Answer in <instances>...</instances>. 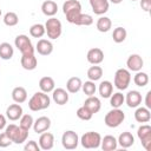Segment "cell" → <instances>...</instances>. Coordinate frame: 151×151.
<instances>
[{
	"mask_svg": "<svg viewBox=\"0 0 151 151\" xmlns=\"http://www.w3.org/2000/svg\"><path fill=\"white\" fill-rule=\"evenodd\" d=\"M63 12L66 17V20L74 25H78V21L83 14L81 5L78 0H66L63 5Z\"/></svg>",
	"mask_w": 151,
	"mask_h": 151,
	"instance_id": "6da1fadb",
	"label": "cell"
},
{
	"mask_svg": "<svg viewBox=\"0 0 151 151\" xmlns=\"http://www.w3.org/2000/svg\"><path fill=\"white\" fill-rule=\"evenodd\" d=\"M50 104H51L50 97L47 96V93H45L42 91L35 92L28 100V107L31 111H34V112L47 109L50 106Z\"/></svg>",
	"mask_w": 151,
	"mask_h": 151,
	"instance_id": "7a4b0ae2",
	"label": "cell"
},
{
	"mask_svg": "<svg viewBox=\"0 0 151 151\" xmlns=\"http://www.w3.org/2000/svg\"><path fill=\"white\" fill-rule=\"evenodd\" d=\"M5 132L14 144H22L24 142H26L28 137V130L21 127L20 125L18 126L15 124H9L8 126H6Z\"/></svg>",
	"mask_w": 151,
	"mask_h": 151,
	"instance_id": "3957f363",
	"label": "cell"
},
{
	"mask_svg": "<svg viewBox=\"0 0 151 151\" xmlns=\"http://www.w3.org/2000/svg\"><path fill=\"white\" fill-rule=\"evenodd\" d=\"M125 119V113L123 112V110H120L119 107L118 109H112L111 111H109L106 114H105V118H104V123L106 126L109 127H118Z\"/></svg>",
	"mask_w": 151,
	"mask_h": 151,
	"instance_id": "277c9868",
	"label": "cell"
},
{
	"mask_svg": "<svg viewBox=\"0 0 151 151\" xmlns=\"http://www.w3.org/2000/svg\"><path fill=\"white\" fill-rule=\"evenodd\" d=\"M44 26H45V32L47 33V37L50 39L54 40V39H58L61 35L63 26H61V22H60L59 19H57L54 17H51L50 19L46 20V24Z\"/></svg>",
	"mask_w": 151,
	"mask_h": 151,
	"instance_id": "5b68a950",
	"label": "cell"
},
{
	"mask_svg": "<svg viewBox=\"0 0 151 151\" xmlns=\"http://www.w3.org/2000/svg\"><path fill=\"white\" fill-rule=\"evenodd\" d=\"M79 142L83 145V147H85V149H98L100 146L101 136L98 132L88 131L81 136Z\"/></svg>",
	"mask_w": 151,
	"mask_h": 151,
	"instance_id": "8992f818",
	"label": "cell"
},
{
	"mask_svg": "<svg viewBox=\"0 0 151 151\" xmlns=\"http://www.w3.org/2000/svg\"><path fill=\"white\" fill-rule=\"evenodd\" d=\"M130 81H131V73L129 70L126 68H118L114 73V80H113V84L114 86L123 91V90H126L130 85Z\"/></svg>",
	"mask_w": 151,
	"mask_h": 151,
	"instance_id": "52a82bcc",
	"label": "cell"
},
{
	"mask_svg": "<svg viewBox=\"0 0 151 151\" xmlns=\"http://www.w3.org/2000/svg\"><path fill=\"white\" fill-rule=\"evenodd\" d=\"M14 45L21 52V54H33L34 50H35L33 47V45H32L31 39L25 34L18 35L15 38V40H14Z\"/></svg>",
	"mask_w": 151,
	"mask_h": 151,
	"instance_id": "ba28073f",
	"label": "cell"
},
{
	"mask_svg": "<svg viewBox=\"0 0 151 151\" xmlns=\"http://www.w3.org/2000/svg\"><path fill=\"white\" fill-rule=\"evenodd\" d=\"M61 144L66 150H73L79 144V137L77 132L72 130H67L61 136Z\"/></svg>",
	"mask_w": 151,
	"mask_h": 151,
	"instance_id": "9c48e42d",
	"label": "cell"
},
{
	"mask_svg": "<svg viewBox=\"0 0 151 151\" xmlns=\"http://www.w3.org/2000/svg\"><path fill=\"white\" fill-rule=\"evenodd\" d=\"M137 136L144 146L145 150H150L151 147V126L149 124H143L137 130Z\"/></svg>",
	"mask_w": 151,
	"mask_h": 151,
	"instance_id": "30bf717a",
	"label": "cell"
},
{
	"mask_svg": "<svg viewBox=\"0 0 151 151\" xmlns=\"http://www.w3.org/2000/svg\"><path fill=\"white\" fill-rule=\"evenodd\" d=\"M143 65H144V61L139 54H131L126 60V66H127L129 71L138 72L142 70Z\"/></svg>",
	"mask_w": 151,
	"mask_h": 151,
	"instance_id": "8fae6325",
	"label": "cell"
},
{
	"mask_svg": "<svg viewBox=\"0 0 151 151\" xmlns=\"http://www.w3.org/2000/svg\"><path fill=\"white\" fill-rule=\"evenodd\" d=\"M54 145V136L51 132H42L39 137V146L41 150H51Z\"/></svg>",
	"mask_w": 151,
	"mask_h": 151,
	"instance_id": "7c38bea8",
	"label": "cell"
},
{
	"mask_svg": "<svg viewBox=\"0 0 151 151\" xmlns=\"http://www.w3.org/2000/svg\"><path fill=\"white\" fill-rule=\"evenodd\" d=\"M92 11L97 15H103L109 11V0H88Z\"/></svg>",
	"mask_w": 151,
	"mask_h": 151,
	"instance_id": "4fadbf2b",
	"label": "cell"
},
{
	"mask_svg": "<svg viewBox=\"0 0 151 151\" xmlns=\"http://www.w3.org/2000/svg\"><path fill=\"white\" fill-rule=\"evenodd\" d=\"M125 101L129 107H138L142 104V94L139 91H129L125 96Z\"/></svg>",
	"mask_w": 151,
	"mask_h": 151,
	"instance_id": "5bb4252c",
	"label": "cell"
},
{
	"mask_svg": "<svg viewBox=\"0 0 151 151\" xmlns=\"http://www.w3.org/2000/svg\"><path fill=\"white\" fill-rule=\"evenodd\" d=\"M51 127V119L46 116L39 117L34 123H33V130L37 133H42L45 131H47Z\"/></svg>",
	"mask_w": 151,
	"mask_h": 151,
	"instance_id": "9a60e30c",
	"label": "cell"
},
{
	"mask_svg": "<svg viewBox=\"0 0 151 151\" xmlns=\"http://www.w3.org/2000/svg\"><path fill=\"white\" fill-rule=\"evenodd\" d=\"M35 50L40 55H50L53 52V45L47 39H39L37 42Z\"/></svg>",
	"mask_w": 151,
	"mask_h": 151,
	"instance_id": "2e32d148",
	"label": "cell"
},
{
	"mask_svg": "<svg viewBox=\"0 0 151 151\" xmlns=\"http://www.w3.org/2000/svg\"><path fill=\"white\" fill-rule=\"evenodd\" d=\"M87 61L92 65H98L100 64L103 60H104V52L98 48V47H94V48H91L88 52H87Z\"/></svg>",
	"mask_w": 151,
	"mask_h": 151,
	"instance_id": "e0dca14e",
	"label": "cell"
},
{
	"mask_svg": "<svg viewBox=\"0 0 151 151\" xmlns=\"http://www.w3.org/2000/svg\"><path fill=\"white\" fill-rule=\"evenodd\" d=\"M20 64H21L22 68H25L27 71H32L37 67L38 60H37V57L34 55V53L33 54H21Z\"/></svg>",
	"mask_w": 151,
	"mask_h": 151,
	"instance_id": "ac0fdd59",
	"label": "cell"
},
{
	"mask_svg": "<svg viewBox=\"0 0 151 151\" xmlns=\"http://www.w3.org/2000/svg\"><path fill=\"white\" fill-rule=\"evenodd\" d=\"M52 99L58 105H65L68 101V92L61 87L54 88L52 91Z\"/></svg>",
	"mask_w": 151,
	"mask_h": 151,
	"instance_id": "d6986e66",
	"label": "cell"
},
{
	"mask_svg": "<svg viewBox=\"0 0 151 151\" xmlns=\"http://www.w3.org/2000/svg\"><path fill=\"white\" fill-rule=\"evenodd\" d=\"M21 116H22V107L18 103L12 104L6 109V117L12 122H15V120L20 119Z\"/></svg>",
	"mask_w": 151,
	"mask_h": 151,
	"instance_id": "ffe728a7",
	"label": "cell"
},
{
	"mask_svg": "<svg viewBox=\"0 0 151 151\" xmlns=\"http://www.w3.org/2000/svg\"><path fill=\"white\" fill-rule=\"evenodd\" d=\"M84 106L87 107L93 114L99 112L100 107H101V103H100V99L97 98L96 96H88L86 98V100L84 101Z\"/></svg>",
	"mask_w": 151,
	"mask_h": 151,
	"instance_id": "44dd1931",
	"label": "cell"
},
{
	"mask_svg": "<svg viewBox=\"0 0 151 151\" xmlns=\"http://www.w3.org/2000/svg\"><path fill=\"white\" fill-rule=\"evenodd\" d=\"M100 146L104 151H113L117 149L118 146V143H117V139L111 136V134H107L105 136L104 138H101V142H100Z\"/></svg>",
	"mask_w": 151,
	"mask_h": 151,
	"instance_id": "7402d4cb",
	"label": "cell"
},
{
	"mask_svg": "<svg viewBox=\"0 0 151 151\" xmlns=\"http://www.w3.org/2000/svg\"><path fill=\"white\" fill-rule=\"evenodd\" d=\"M41 12L46 17H54L58 12V5L52 0H46L41 5Z\"/></svg>",
	"mask_w": 151,
	"mask_h": 151,
	"instance_id": "603a6c76",
	"label": "cell"
},
{
	"mask_svg": "<svg viewBox=\"0 0 151 151\" xmlns=\"http://www.w3.org/2000/svg\"><path fill=\"white\" fill-rule=\"evenodd\" d=\"M117 143H118L122 147L127 149V147H130V146L133 145V143H134V137L132 136L131 132L125 131V132H123V133L119 134V137H118V139H117Z\"/></svg>",
	"mask_w": 151,
	"mask_h": 151,
	"instance_id": "cb8c5ba5",
	"label": "cell"
},
{
	"mask_svg": "<svg viewBox=\"0 0 151 151\" xmlns=\"http://www.w3.org/2000/svg\"><path fill=\"white\" fill-rule=\"evenodd\" d=\"M12 99L15 103H18V104H21V103L26 101V99H27V91H26V88L22 87V86L14 87L13 91H12Z\"/></svg>",
	"mask_w": 151,
	"mask_h": 151,
	"instance_id": "d4e9b609",
	"label": "cell"
},
{
	"mask_svg": "<svg viewBox=\"0 0 151 151\" xmlns=\"http://www.w3.org/2000/svg\"><path fill=\"white\" fill-rule=\"evenodd\" d=\"M134 119L138 123H147L151 119V113L147 107H137L134 112Z\"/></svg>",
	"mask_w": 151,
	"mask_h": 151,
	"instance_id": "484cf974",
	"label": "cell"
},
{
	"mask_svg": "<svg viewBox=\"0 0 151 151\" xmlns=\"http://www.w3.org/2000/svg\"><path fill=\"white\" fill-rule=\"evenodd\" d=\"M54 86H55V84H54V80H53L52 77L46 76V77H42V78L39 80V87H40V90H41L42 92H45V93L52 92V91L54 90Z\"/></svg>",
	"mask_w": 151,
	"mask_h": 151,
	"instance_id": "4316f807",
	"label": "cell"
},
{
	"mask_svg": "<svg viewBox=\"0 0 151 151\" xmlns=\"http://www.w3.org/2000/svg\"><path fill=\"white\" fill-rule=\"evenodd\" d=\"M98 91H99V94L100 97L103 98H110L112 92H113V84L109 80H104L99 84V87H98Z\"/></svg>",
	"mask_w": 151,
	"mask_h": 151,
	"instance_id": "83f0119b",
	"label": "cell"
},
{
	"mask_svg": "<svg viewBox=\"0 0 151 151\" xmlns=\"http://www.w3.org/2000/svg\"><path fill=\"white\" fill-rule=\"evenodd\" d=\"M81 85H83V83H81V79H80V78H78V77H72V78H70V79L67 80V83H66V90H67V92H70V93H77V92L81 88Z\"/></svg>",
	"mask_w": 151,
	"mask_h": 151,
	"instance_id": "f1b7e54d",
	"label": "cell"
},
{
	"mask_svg": "<svg viewBox=\"0 0 151 151\" xmlns=\"http://www.w3.org/2000/svg\"><path fill=\"white\" fill-rule=\"evenodd\" d=\"M14 54V50L9 42L0 44V58L4 60H9Z\"/></svg>",
	"mask_w": 151,
	"mask_h": 151,
	"instance_id": "f546056e",
	"label": "cell"
},
{
	"mask_svg": "<svg viewBox=\"0 0 151 151\" xmlns=\"http://www.w3.org/2000/svg\"><path fill=\"white\" fill-rule=\"evenodd\" d=\"M111 26H112L111 19L107 18V17H100L98 19V21H97V29L99 32H103V33L109 32L110 28H111Z\"/></svg>",
	"mask_w": 151,
	"mask_h": 151,
	"instance_id": "4dcf8cb0",
	"label": "cell"
},
{
	"mask_svg": "<svg viewBox=\"0 0 151 151\" xmlns=\"http://www.w3.org/2000/svg\"><path fill=\"white\" fill-rule=\"evenodd\" d=\"M101 76H103V68H101L100 66L94 65V66H91V67L87 70V77H88V79L92 80V81L99 80V79L101 78Z\"/></svg>",
	"mask_w": 151,
	"mask_h": 151,
	"instance_id": "1f68e13d",
	"label": "cell"
},
{
	"mask_svg": "<svg viewBox=\"0 0 151 151\" xmlns=\"http://www.w3.org/2000/svg\"><path fill=\"white\" fill-rule=\"evenodd\" d=\"M124 101H125V96L120 92H116V93L111 94V97H110V104L114 109L120 107L124 104Z\"/></svg>",
	"mask_w": 151,
	"mask_h": 151,
	"instance_id": "d6a6232c",
	"label": "cell"
},
{
	"mask_svg": "<svg viewBox=\"0 0 151 151\" xmlns=\"http://www.w3.org/2000/svg\"><path fill=\"white\" fill-rule=\"evenodd\" d=\"M126 35H127V33H126V29L124 27H117L113 29V33H112L113 41L117 44L123 42L126 39Z\"/></svg>",
	"mask_w": 151,
	"mask_h": 151,
	"instance_id": "836d02e7",
	"label": "cell"
},
{
	"mask_svg": "<svg viewBox=\"0 0 151 151\" xmlns=\"http://www.w3.org/2000/svg\"><path fill=\"white\" fill-rule=\"evenodd\" d=\"M133 81H134V84H136L137 86L144 87V86L147 85V83H149V76H147V73H145V72L138 71V72L136 73V76L133 77Z\"/></svg>",
	"mask_w": 151,
	"mask_h": 151,
	"instance_id": "e575fe53",
	"label": "cell"
},
{
	"mask_svg": "<svg viewBox=\"0 0 151 151\" xmlns=\"http://www.w3.org/2000/svg\"><path fill=\"white\" fill-rule=\"evenodd\" d=\"M4 22H5L6 26L13 27V26L18 25V22H19V17H18L17 13H14V12H7V13L4 15Z\"/></svg>",
	"mask_w": 151,
	"mask_h": 151,
	"instance_id": "d590c367",
	"label": "cell"
},
{
	"mask_svg": "<svg viewBox=\"0 0 151 151\" xmlns=\"http://www.w3.org/2000/svg\"><path fill=\"white\" fill-rule=\"evenodd\" d=\"M45 33V26L41 24H34L29 27V34L33 38H41Z\"/></svg>",
	"mask_w": 151,
	"mask_h": 151,
	"instance_id": "8d00e7d4",
	"label": "cell"
},
{
	"mask_svg": "<svg viewBox=\"0 0 151 151\" xmlns=\"http://www.w3.org/2000/svg\"><path fill=\"white\" fill-rule=\"evenodd\" d=\"M81 88L84 91V93L88 97V96H94L96 91H97V87H96V84L94 81L92 80H88V81H85L83 85H81Z\"/></svg>",
	"mask_w": 151,
	"mask_h": 151,
	"instance_id": "74e56055",
	"label": "cell"
},
{
	"mask_svg": "<svg viewBox=\"0 0 151 151\" xmlns=\"http://www.w3.org/2000/svg\"><path fill=\"white\" fill-rule=\"evenodd\" d=\"M92 116H93V113L87 107H85L84 105L77 110V117L81 120H90L92 118Z\"/></svg>",
	"mask_w": 151,
	"mask_h": 151,
	"instance_id": "f35d334b",
	"label": "cell"
},
{
	"mask_svg": "<svg viewBox=\"0 0 151 151\" xmlns=\"http://www.w3.org/2000/svg\"><path fill=\"white\" fill-rule=\"evenodd\" d=\"M33 123H34V120L31 114H22L20 117V126L26 130H29L33 126Z\"/></svg>",
	"mask_w": 151,
	"mask_h": 151,
	"instance_id": "ab89813d",
	"label": "cell"
},
{
	"mask_svg": "<svg viewBox=\"0 0 151 151\" xmlns=\"http://www.w3.org/2000/svg\"><path fill=\"white\" fill-rule=\"evenodd\" d=\"M12 139L6 134V132L0 133V147H7L12 144Z\"/></svg>",
	"mask_w": 151,
	"mask_h": 151,
	"instance_id": "60d3db41",
	"label": "cell"
},
{
	"mask_svg": "<svg viewBox=\"0 0 151 151\" xmlns=\"http://www.w3.org/2000/svg\"><path fill=\"white\" fill-rule=\"evenodd\" d=\"M24 150L25 151H39L40 150V146H39V144L35 140H29V142H27L25 144Z\"/></svg>",
	"mask_w": 151,
	"mask_h": 151,
	"instance_id": "b9f144b4",
	"label": "cell"
},
{
	"mask_svg": "<svg viewBox=\"0 0 151 151\" xmlns=\"http://www.w3.org/2000/svg\"><path fill=\"white\" fill-rule=\"evenodd\" d=\"M140 7L143 11L149 12L151 8V0H140Z\"/></svg>",
	"mask_w": 151,
	"mask_h": 151,
	"instance_id": "7bdbcfd3",
	"label": "cell"
},
{
	"mask_svg": "<svg viewBox=\"0 0 151 151\" xmlns=\"http://www.w3.org/2000/svg\"><path fill=\"white\" fill-rule=\"evenodd\" d=\"M150 97H151V91H147L146 98H145V107H147L149 110L151 109V100H150Z\"/></svg>",
	"mask_w": 151,
	"mask_h": 151,
	"instance_id": "ee69618b",
	"label": "cell"
},
{
	"mask_svg": "<svg viewBox=\"0 0 151 151\" xmlns=\"http://www.w3.org/2000/svg\"><path fill=\"white\" fill-rule=\"evenodd\" d=\"M6 127V117L0 113V131Z\"/></svg>",
	"mask_w": 151,
	"mask_h": 151,
	"instance_id": "f6af8a7d",
	"label": "cell"
},
{
	"mask_svg": "<svg viewBox=\"0 0 151 151\" xmlns=\"http://www.w3.org/2000/svg\"><path fill=\"white\" fill-rule=\"evenodd\" d=\"M109 1H111L112 4H116V5H118V4H120L123 0H109Z\"/></svg>",
	"mask_w": 151,
	"mask_h": 151,
	"instance_id": "bcb514c9",
	"label": "cell"
},
{
	"mask_svg": "<svg viewBox=\"0 0 151 151\" xmlns=\"http://www.w3.org/2000/svg\"><path fill=\"white\" fill-rule=\"evenodd\" d=\"M1 13H2V12H1V9H0V17H1Z\"/></svg>",
	"mask_w": 151,
	"mask_h": 151,
	"instance_id": "7dc6e473",
	"label": "cell"
},
{
	"mask_svg": "<svg viewBox=\"0 0 151 151\" xmlns=\"http://www.w3.org/2000/svg\"><path fill=\"white\" fill-rule=\"evenodd\" d=\"M131 1H136V0H131Z\"/></svg>",
	"mask_w": 151,
	"mask_h": 151,
	"instance_id": "c3c4849f",
	"label": "cell"
}]
</instances>
